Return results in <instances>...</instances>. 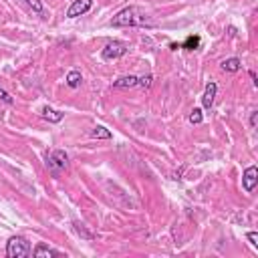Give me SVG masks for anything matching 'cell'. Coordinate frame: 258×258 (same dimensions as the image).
<instances>
[{
	"instance_id": "cell-1",
	"label": "cell",
	"mask_w": 258,
	"mask_h": 258,
	"mask_svg": "<svg viewBox=\"0 0 258 258\" xmlns=\"http://www.w3.org/2000/svg\"><path fill=\"white\" fill-rule=\"evenodd\" d=\"M111 26H153V23L143 10L137 6H127L113 16Z\"/></svg>"
},
{
	"instance_id": "cell-2",
	"label": "cell",
	"mask_w": 258,
	"mask_h": 258,
	"mask_svg": "<svg viewBox=\"0 0 258 258\" xmlns=\"http://www.w3.org/2000/svg\"><path fill=\"white\" fill-rule=\"evenodd\" d=\"M30 254V244L23 236H12L6 242V256L8 258H24Z\"/></svg>"
},
{
	"instance_id": "cell-3",
	"label": "cell",
	"mask_w": 258,
	"mask_h": 258,
	"mask_svg": "<svg viewBox=\"0 0 258 258\" xmlns=\"http://www.w3.org/2000/svg\"><path fill=\"white\" fill-rule=\"evenodd\" d=\"M127 50H129L127 43H123V41H113V43H107L105 48L101 50V59L103 61H115L119 57H123Z\"/></svg>"
},
{
	"instance_id": "cell-4",
	"label": "cell",
	"mask_w": 258,
	"mask_h": 258,
	"mask_svg": "<svg viewBox=\"0 0 258 258\" xmlns=\"http://www.w3.org/2000/svg\"><path fill=\"white\" fill-rule=\"evenodd\" d=\"M47 165H48L50 171H53V176H57L61 169H67V167H69V156H67V151L55 149V151L47 158Z\"/></svg>"
},
{
	"instance_id": "cell-5",
	"label": "cell",
	"mask_w": 258,
	"mask_h": 258,
	"mask_svg": "<svg viewBox=\"0 0 258 258\" xmlns=\"http://www.w3.org/2000/svg\"><path fill=\"white\" fill-rule=\"evenodd\" d=\"M93 8V0H75L67 10V19H77V16L87 14Z\"/></svg>"
},
{
	"instance_id": "cell-6",
	"label": "cell",
	"mask_w": 258,
	"mask_h": 258,
	"mask_svg": "<svg viewBox=\"0 0 258 258\" xmlns=\"http://www.w3.org/2000/svg\"><path fill=\"white\" fill-rule=\"evenodd\" d=\"M258 184V169L256 165H250L244 169V174H242V188H244V192H254V188Z\"/></svg>"
},
{
	"instance_id": "cell-7",
	"label": "cell",
	"mask_w": 258,
	"mask_h": 258,
	"mask_svg": "<svg viewBox=\"0 0 258 258\" xmlns=\"http://www.w3.org/2000/svg\"><path fill=\"white\" fill-rule=\"evenodd\" d=\"M216 91H218V87H216V83H214V81H210L208 85H206V91H204V97H202V105H204L206 109H212Z\"/></svg>"
},
{
	"instance_id": "cell-8",
	"label": "cell",
	"mask_w": 258,
	"mask_h": 258,
	"mask_svg": "<svg viewBox=\"0 0 258 258\" xmlns=\"http://www.w3.org/2000/svg\"><path fill=\"white\" fill-rule=\"evenodd\" d=\"M137 81H140V77H135V75L119 77L117 81H113V87L115 89H131V87H137Z\"/></svg>"
},
{
	"instance_id": "cell-9",
	"label": "cell",
	"mask_w": 258,
	"mask_h": 258,
	"mask_svg": "<svg viewBox=\"0 0 258 258\" xmlns=\"http://www.w3.org/2000/svg\"><path fill=\"white\" fill-rule=\"evenodd\" d=\"M41 113H43V117L47 119L48 123H61V121H63V117H65V113H63V111H57V109L48 107V105H47V107H43V111H41Z\"/></svg>"
},
{
	"instance_id": "cell-10",
	"label": "cell",
	"mask_w": 258,
	"mask_h": 258,
	"mask_svg": "<svg viewBox=\"0 0 258 258\" xmlns=\"http://www.w3.org/2000/svg\"><path fill=\"white\" fill-rule=\"evenodd\" d=\"M220 67H222V71H224V73H238L240 69H242V61L236 59V57H232V59L222 61Z\"/></svg>"
},
{
	"instance_id": "cell-11",
	"label": "cell",
	"mask_w": 258,
	"mask_h": 258,
	"mask_svg": "<svg viewBox=\"0 0 258 258\" xmlns=\"http://www.w3.org/2000/svg\"><path fill=\"white\" fill-rule=\"evenodd\" d=\"M32 254L37 256V258H43V256H61L63 252H59V250H55V248H48V246H45V244H39L37 248L32 250Z\"/></svg>"
},
{
	"instance_id": "cell-12",
	"label": "cell",
	"mask_w": 258,
	"mask_h": 258,
	"mask_svg": "<svg viewBox=\"0 0 258 258\" xmlns=\"http://www.w3.org/2000/svg\"><path fill=\"white\" fill-rule=\"evenodd\" d=\"M200 43H202V41H200L198 34H190V37H188V39H186L180 47H182V48H186V50H196V48L200 47Z\"/></svg>"
},
{
	"instance_id": "cell-13",
	"label": "cell",
	"mask_w": 258,
	"mask_h": 258,
	"mask_svg": "<svg viewBox=\"0 0 258 258\" xmlns=\"http://www.w3.org/2000/svg\"><path fill=\"white\" fill-rule=\"evenodd\" d=\"M93 137H97V140H111L113 133L107 129V127H103V125H95L93 131H91Z\"/></svg>"
},
{
	"instance_id": "cell-14",
	"label": "cell",
	"mask_w": 258,
	"mask_h": 258,
	"mask_svg": "<svg viewBox=\"0 0 258 258\" xmlns=\"http://www.w3.org/2000/svg\"><path fill=\"white\" fill-rule=\"evenodd\" d=\"M81 81H83V77H81L79 71H69V75H67V85H69V87L77 89L79 85H81Z\"/></svg>"
},
{
	"instance_id": "cell-15",
	"label": "cell",
	"mask_w": 258,
	"mask_h": 258,
	"mask_svg": "<svg viewBox=\"0 0 258 258\" xmlns=\"http://www.w3.org/2000/svg\"><path fill=\"white\" fill-rule=\"evenodd\" d=\"M202 119H204V115H202V109H192V113H190V123H194V125H200L202 123Z\"/></svg>"
},
{
	"instance_id": "cell-16",
	"label": "cell",
	"mask_w": 258,
	"mask_h": 258,
	"mask_svg": "<svg viewBox=\"0 0 258 258\" xmlns=\"http://www.w3.org/2000/svg\"><path fill=\"white\" fill-rule=\"evenodd\" d=\"M26 6L32 8V12H37V14H43V4H41V0H24Z\"/></svg>"
},
{
	"instance_id": "cell-17",
	"label": "cell",
	"mask_w": 258,
	"mask_h": 258,
	"mask_svg": "<svg viewBox=\"0 0 258 258\" xmlns=\"http://www.w3.org/2000/svg\"><path fill=\"white\" fill-rule=\"evenodd\" d=\"M75 230H77V234H81L83 238H87V240H93V234L85 230V228H83V224H79V222H75Z\"/></svg>"
},
{
	"instance_id": "cell-18",
	"label": "cell",
	"mask_w": 258,
	"mask_h": 258,
	"mask_svg": "<svg viewBox=\"0 0 258 258\" xmlns=\"http://www.w3.org/2000/svg\"><path fill=\"white\" fill-rule=\"evenodd\" d=\"M151 81H153V77L151 75H145V77H141L140 81H137V85H140V87H143V89H149L151 87Z\"/></svg>"
},
{
	"instance_id": "cell-19",
	"label": "cell",
	"mask_w": 258,
	"mask_h": 258,
	"mask_svg": "<svg viewBox=\"0 0 258 258\" xmlns=\"http://www.w3.org/2000/svg\"><path fill=\"white\" fill-rule=\"evenodd\" d=\"M246 238L250 240V244H252L254 248H258V234H256V232H248Z\"/></svg>"
},
{
	"instance_id": "cell-20",
	"label": "cell",
	"mask_w": 258,
	"mask_h": 258,
	"mask_svg": "<svg viewBox=\"0 0 258 258\" xmlns=\"http://www.w3.org/2000/svg\"><path fill=\"white\" fill-rule=\"evenodd\" d=\"M0 99H2L4 103H8V105H12V97H10V95H8V93H6L2 87H0Z\"/></svg>"
},
{
	"instance_id": "cell-21",
	"label": "cell",
	"mask_w": 258,
	"mask_h": 258,
	"mask_svg": "<svg viewBox=\"0 0 258 258\" xmlns=\"http://www.w3.org/2000/svg\"><path fill=\"white\" fill-rule=\"evenodd\" d=\"M256 121H258V111H252L250 113V127H256Z\"/></svg>"
},
{
	"instance_id": "cell-22",
	"label": "cell",
	"mask_w": 258,
	"mask_h": 258,
	"mask_svg": "<svg viewBox=\"0 0 258 258\" xmlns=\"http://www.w3.org/2000/svg\"><path fill=\"white\" fill-rule=\"evenodd\" d=\"M250 79H252L254 85H258V81H256V73H254V71H250Z\"/></svg>"
}]
</instances>
